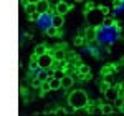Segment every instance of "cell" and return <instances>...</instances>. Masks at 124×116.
Returning <instances> with one entry per match:
<instances>
[{
	"label": "cell",
	"instance_id": "obj_21",
	"mask_svg": "<svg viewBox=\"0 0 124 116\" xmlns=\"http://www.w3.org/2000/svg\"><path fill=\"white\" fill-rule=\"evenodd\" d=\"M113 103H114L116 106H119V108H121V106L124 105V101H123V98H121V96H117V98L114 99V101H113Z\"/></svg>",
	"mask_w": 124,
	"mask_h": 116
},
{
	"label": "cell",
	"instance_id": "obj_12",
	"mask_svg": "<svg viewBox=\"0 0 124 116\" xmlns=\"http://www.w3.org/2000/svg\"><path fill=\"white\" fill-rule=\"evenodd\" d=\"M23 8H25V12H27L28 15H31V13H35V12H37V3H30V2H25Z\"/></svg>",
	"mask_w": 124,
	"mask_h": 116
},
{
	"label": "cell",
	"instance_id": "obj_2",
	"mask_svg": "<svg viewBox=\"0 0 124 116\" xmlns=\"http://www.w3.org/2000/svg\"><path fill=\"white\" fill-rule=\"evenodd\" d=\"M68 105L75 109H79V108H88L89 106V98L86 95V91L83 90H75L70 93L68 96Z\"/></svg>",
	"mask_w": 124,
	"mask_h": 116
},
{
	"label": "cell",
	"instance_id": "obj_13",
	"mask_svg": "<svg viewBox=\"0 0 124 116\" xmlns=\"http://www.w3.org/2000/svg\"><path fill=\"white\" fill-rule=\"evenodd\" d=\"M58 27H55V25H50V27H46V30H45V33H46L48 37H56L58 35Z\"/></svg>",
	"mask_w": 124,
	"mask_h": 116
},
{
	"label": "cell",
	"instance_id": "obj_27",
	"mask_svg": "<svg viewBox=\"0 0 124 116\" xmlns=\"http://www.w3.org/2000/svg\"><path fill=\"white\" fill-rule=\"evenodd\" d=\"M75 2H83V0H75Z\"/></svg>",
	"mask_w": 124,
	"mask_h": 116
},
{
	"label": "cell",
	"instance_id": "obj_9",
	"mask_svg": "<svg viewBox=\"0 0 124 116\" xmlns=\"http://www.w3.org/2000/svg\"><path fill=\"white\" fill-rule=\"evenodd\" d=\"M78 73L85 78V80H89L91 78V75H89V66L88 65H79L78 66Z\"/></svg>",
	"mask_w": 124,
	"mask_h": 116
},
{
	"label": "cell",
	"instance_id": "obj_15",
	"mask_svg": "<svg viewBox=\"0 0 124 116\" xmlns=\"http://www.w3.org/2000/svg\"><path fill=\"white\" fill-rule=\"evenodd\" d=\"M113 111H114V108L111 106L109 103H108V105H101V113H104V115H111Z\"/></svg>",
	"mask_w": 124,
	"mask_h": 116
},
{
	"label": "cell",
	"instance_id": "obj_22",
	"mask_svg": "<svg viewBox=\"0 0 124 116\" xmlns=\"http://www.w3.org/2000/svg\"><path fill=\"white\" fill-rule=\"evenodd\" d=\"M108 88H109V83H108V81H103V83H101V91L104 93Z\"/></svg>",
	"mask_w": 124,
	"mask_h": 116
},
{
	"label": "cell",
	"instance_id": "obj_5",
	"mask_svg": "<svg viewBox=\"0 0 124 116\" xmlns=\"http://www.w3.org/2000/svg\"><path fill=\"white\" fill-rule=\"evenodd\" d=\"M70 8H71V5H70L68 2H65V0H61V2H58V3H56L55 12H56V13H61V15H65V13L70 12Z\"/></svg>",
	"mask_w": 124,
	"mask_h": 116
},
{
	"label": "cell",
	"instance_id": "obj_14",
	"mask_svg": "<svg viewBox=\"0 0 124 116\" xmlns=\"http://www.w3.org/2000/svg\"><path fill=\"white\" fill-rule=\"evenodd\" d=\"M85 37H86V40H94V37H96V28H94V27H89V28L85 32Z\"/></svg>",
	"mask_w": 124,
	"mask_h": 116
},
{
	"label": "cell",
	"instance_id": "obj_28",
	"mask_svg": "<svg viewBox=\"0 0 124 116\" xmlns=\"http://www.w3.org/2000/svg\"><path fill=\"white\" fill-rule=\"evenodd\" d=\"M123 61H124V58H123Z\"/></svg>",
	"mask_w": 124,
	"mask_h": 116
},
{
	"label": "cell",
	"instance_id": "obj_10",
	"mask_svg": "<svg viewBox=\"0 0 124 116\" xmlns=\"http://www.w3.org/2000/svg\"><path fill=\"white\" fill-rule=\"evenodd\" d=\"M48 81H50V88H51V91H56V90H60V88H61V80H60V78L51 76Z\"/></svg>",
	"mask_w": 124,
	"mask_h": 116
},
{
	"label": "cell",
	"instance_id": "obj_8",
	"mask_svg": "<svg viewBox=\"0 0 124 116\" xmlns=\"http://www.w3.org/2000/svg\"><path fill=\"white\" fill-rule=\"evenodd\" d=\"M71 86H73V78L70 76V75H65V76L61 78V88L63 90H70Z\"/></svg>",
	"mask_w": 124,
	"mask_h": 116
},
{
	"label": "cell",
	"instance_id": "obj_18",
	"mask_svg": "<svg viewBox=\"0 0 124 116\" xmlns=\"http://www.w3.org/2000/svg\"><path fill=\"white\" fill-rule=\"evenodd\" d=\"M41 91H43V93H45V91H51V88H50V81H43V83H41Z\"/></svg>",
	"mask_w": 124,
	"mask_h": 116
},
{
	"label": "cell",
	"instance_id": "obj_16",
	"mask_svg": "<svg viewBox=\"0 0 124 116\" xmlns=\"http://www.w3.org/2000/svg\"><path fill=\"white\" fill-rule=\"evenodd\" d=\"M43 53H46V47H45V45H41V43L37 45V47H35V55L40 57V55H43Z\"/></svg>",
	"mask_w": 124,
	"mask_h": 116
},
{
	"label": "cell",
	"instance_id": "obj_23",
	"mask_svg": "<svg viewBox=\"0 0 124 116\" xmlns=\"http://www.w3.org/2000/svg\"><path fill=\"white\" fill-rule=\"evenodd\" d=\"M40 15H41V13L35 12V13H31V15H30V18H31V20H38V17H40Z\"/></svg>",
	"mask_w": 124,
	"mask_h": 116
},
{
	"label": "cell",
	"instance_id": "obj_26",
	"mask_svg": "<svg viewBox=\"0 0 124 116\" xmlns=\"http://www.w3.org/2000/svg\"><path fill=\"white\" fill-rule=\"evenodd\" d=\"M25 2H30V3H38L40 0H25Z\"/></svg>",
	"mask_w": 124,
	"mask_h": 116
},
{
	"label": "cell",
	"instance_id": "obj_20",
	"mask_svg": "<svg viewBox=\"0 0 124 116\" xmlns=\"http://www.w3.org/2000/svg\"><path fill=\"white\" fill-rule=\"evenodd\" d=\"M83 43H85L83 37H76V38H75V47H81Z\"/></svg>",
	"mask_w": 124,
	"mask_h": 116
},
{
	"label": "cell",
	"instance_id": "obj_4",
	"mask_svg": "<svg viewBox=\"0 0 124 116\" xmlns=\"http://www.w3.org/2000/svg\"><path fill=\"white\" fill-rule=\"evenodd\" d=\"M117 96H119V90H117V88L109 86V88H108V90L104 91V98L108 99V101H109V103H111V101H114Z\"/></svg>",
	"mask_w": 124,
	"mask_h": 116
},
{
	"label": "cell",
	"instance_id": "obj_19",
	"mask_svg": "<svg viewBox=\"0 0 124 116\" xmlns=\"http://www.w3.org/2000/svg\"><path fill=\"white\" fill-rule=\"evenodd\" d=\"M65 75H66V73H65V71H63L61 68H60V70H56V71L53 73V76H55V78H60V80H61V78L65 76Z\"/></svg>",
	"mask_w": 124,
	"mask_h": 116
},
{
	"label": "cell",
	"instance_id": "obj_3",
	"mask_svg": "<svg viewBox=\"0 0 124 116\" xmlns=\"http://www.w3.org/2000/svg\"><path fill=\"white\" fill-rule=\"evenodd\" d=\"M53 63H55V57L51 53H43V55L37 57V65H38V68L50 70V68L53 66Z\"/></svg>",
	"mask_w": 124,
	"mask_h": 116
},
{
	"label": "cell",
	"instance_id": "obj_6",
	"mask_svg": "<svg viewBox=\"0 0 124 116\" xmlns=\"http://www.w3.org/2000/svg\"><path fill=\"white\" fill-rule=\"evenodd\" d=\"M37 12L38 13H48L50 12V2L48 0H40L38 3H37Z\"/></svg>",
	"mask_w": 124,
	"mask_h": 116
},
{
	"label": "cell",
	"instance_id": "obj_7",
	"mask_svg": "<svg viewBox=\"0 0 124 116\" xmlns=\"http://www.w3.org/2000/svg\"><path fill=\"white\" fill-rule=\"evenodd\" d=\"M63 23H65V15H61V13H56V12H55V15L51 17V25H55V27H58V28H61Z\"/></svg>",
	"mask_w": 124,
	"mask_h": 116
},
{
	"label": "cell",
	"instance_id": "obj_17",
	"mask_svg": "<svg viewBox=\"0 0 124 116\" xmlns=\"http://www.w3.org/2000/svg\"><path fill=\"white\" fill-rule=\"evenodd\" d=\"M53 57H55V60H58V61H61V60L65 58V51H63V50H56V53H55Z\"/></svg>",
	"mask_w": 124,
	"mask_h": 116
},
{
	"label": "cell",
	"instance_id": "obj_24",
	"mask_svg": "<svg viewBox=\"0 0 124 116\" xmlns=\"http://www.w3.org/2000/svg\"><path fill=\"white\" fill-rule=\"evenodd\" d=\"M101 10H103V12H104V13H106V15H108V13H109V12H108V8H106V7H104V5H101Z\"/></svg>",
	"mask_w": 124,
	"mask_h": 116
},
{
	"label": "cell",
	"instance_id": "obj_25",
	"mask_svg": "<svg viewBox=\"0 0 124 116\" xmlns=\"http://www.w3.org/2000/svg\"><path fill=\"white\" fill-rule=\"evenodd\" d=\"M121 5V0H114V7H119Z\"/></svg>",
	"mask_w": 124,
	"mask_h": 116
},
{
	"label": "cell",
	"instance_id": "obj_1",
	"mask_svg": "<svg viewBox=\"0 0 124 116\" xmlns=\"http://www.w3.org/2000/svg\"><path fill=\"white\" fill-rule=\"evenodd\" d=\"M85 20H86V23H88L89 27H94V28H98V27L104 25V22H106V13L101 10V7H93V8L86 10Z\"/></svg>",
	"mask_w": 124,
	"mask_h": 116
},
{
	"label": "cell",
	"instance_id": "obj_11",
	"mask_svg": "<svg viewBox=\"0 0 124 116\" xmlns=\"http://www.w3.org/2000/svg\"><path fill=\"white\" fill-rule=\"evenodd\" d=\"M48 73H50L48 70L38 68V73H37V80H40L41 83H43V81H46V80H50V78H48Z\"/></svg>",
	"mask_w": 124,
	"mask_h": 116
}]
</instances>
